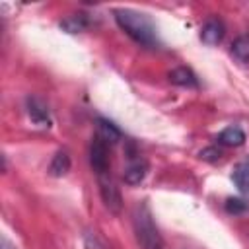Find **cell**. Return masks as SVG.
<instances>
[{
    "instance_id": "obj_2",
    "label": "cell",
    "mask_w": 249,
    "mask_h": 249,
    "mask_svg": "<svg viewBox=\"0 0 249 249\" xmlns=\"http://www.w3.org/2000/svg\"><path fill=\"white\" fill-rule=\"evenodd\" d=\"M132 226H134V233H136V241H138L140 249H165L163 237H161L160 230L156 228V224L152 220V212L146 202H140L134 206Z\"/></svg>"
},
{
    "instance_id": "obj_5",
    "label": "cell",
    "mask_w": 249,
    "mask_h": 249,
    "mask_svg": "<svg viewBox=\"0 0 249 249\" xmlns=\"http://www.w3.org/2000/svg\"><path fill=\"white\" fill-rule=\"evenodd\" d=\"M27 115L39 126H51L49 107L41 97H27Z\"/></svg>"
},
{
    "instance_id": "obj_14",
    "label": "cell",
    "mask_w": 249,
    "mask_h": 249,
    "mask_svg": "<svg viewBox=\"0 0 249 249\" xmlns=\"http://www.w3.org/2000/svg\"><path fill=\"white\" fill-rule=\"evenodd\" d=\"M60 27L68 33H80L88 27V21L84 19V16H70V18L60 21Z\"/></svg>"
},
{
    "instance_id": "obj_11",
    "label": "cell",
    "mask_w": 249,
    "mask_h": 249,
    "mask_svg": "<svg viewBox=\"0 0 249 249\" xmlns=\"http://www.w3.org/2000/svg\"><path fill=\"white\" fill-rule=\"evenodd\" d=\"M216 140L224 146H241L245 142V132L239 126H228L218 134Z\"/></svg>"
},
{
    "instance_id": "obj_6",
    "label": "cell",
    "mask_w": 249,
    "mask_h": 249,
    "mask_svg": "<svg viewBox=\"0 0 249 249\" xmlns=\"http://www.w3.org/2000/svg\"><path fill=\"white\" fill-rule=\"evenodd\" d=\"M224 33H226L224 23L220 19L212 18V19H208L202 25V29H200V41L204 45H208V47H214V45H218L224 39Z\"/></svg>"
},
{
    "instance_id": "obj_7",
    "label": "cell",
    "mask_w": 249,
    "mask_h": 249,
    "mask_svg": "<svg viewBox=\"0 0 249 249\" xmlns=\"http://www.w3.org/2000/svg\"><path fill=\"white\" fill-rule=\"evenodd\" d=\"M146 173H148V163H146L144 160H134V161H130L128 167L124 169L123 179H124L126 185H138V183L144 181Z\"/></svg>"
},
{
    "instance_id": "obj_12",
    "label": "cell",
    "mask_w": 249,
    "mask_h": 249,
    "mask_svg": "<svg viewBox=\"0 0 249 249\" xmlns=\"http://www.w3.org/2000/svg\"><path fill=\"white\" fill-rule=\"evenodd\" d=\"M231 179L235 183V187L241 191V193H247L249 195V160L245 161H239L231 173Z\"/></svg>"
},
{
    "instance_id": "obj_16",
    "label": "cell",
    "mask_w": 249,
    "mask_h": 249,
    "mask_svg": "<svg viewBox=\"0 0 249 249\" xmlns=\"http://www.w3.org/2000/svg\"><path fill=\"white\" fill-rule=\"evenodd\" d=\"M220 156H222V150H220L218 146H208V148H204V150L200 152V158H202L204 161H218Z\"/></svg>"
},
{
    "instance_id": "obj_10",
    "label": "cell",
    "mask_w": 249,
    "mask_h": 249,
    "mask_svg": "<svg viewBox=\"0 0 249 249\" xmlns=\"http://www.w3.org/2000/svg\"><path fill=\"white\" fill-rule=\"evenodd\" d=\"M97 136L103 138L107 144H115V142H119L123 138L121 130L111 121H107V119H99L97 121Z\"/></svg>"
},
{
    "instance_id": "obj_15",
    "label": "cell",
    "mask_w": 249,
    "mask_h": 249,
    "mask_svg": "<svg viewBox=\"0 0 249 249\" xmlns=\"http://www.w3.org/2000/svg\"><path fill=\"white\" fill-rule=\"evenodd\" d=\"M247 208H249V204L241 198H228L226 200V212H230V214H243Z\"/></svg>"
},
{
    "instance_id": "obj_17",
    "label": "cell",
    "mask_w": 249,
    "mask_h": 249,
    "mask_svg": "<svg viewBox=\"0 0 249 249\" xmlns=\"http://www.w3.org/2000/svg\"><path fill=\"white\" fill-rule=\"evenodd\" d=\"M2 249H12V247H8V243L4 241V243H2Z\"/></svg>"
},
{
    "instance_id": "obj_4",
    "label": "cell",
    "mask_w": 249,
    "mask_h": 249,
    "mask_svg": "<svg viewBox=\"0 0 249 249\" xmlns=\"http://www.w3.org/2000/svg\"><path fill=\"white\" fill-rule=\"evenodd\" d=\"M89 163H91V167H93V171L97 175L109 173V150H107V142L103 138H99L97 134L91 138V144H89Z\"/></svg>"
},
{
    "instance_id": "obj_13",
    "label": "cell",
    "mask_w": 249,
    "mask_h": 249,
    "mask_svg": "<svg viewBox=\"0 0 249 249\" xmlns=\"http://www.w3.org/2000/svg\"><path fill=\"white\" fill-rule=\"evenodd\" d=\"M231 54L239 62H249V35H239L231 43Z\"/></svg>"
},
{
    "instance_id": "obj_3",
    "label": "cell",
    "mask_w": 249,
    "mask_h": 249,
    "mask_svg": "<svg viewBox=\"0 0 249 249\" xmlns=\"http://www.w3.org/2000/svg\"><path fill=\"white\" fill-rule=\"evenodd\" d=\"M97 185H99V195H101L105 208L111 214H119L123 210V196H121V191L115 185L113 177L109 173H101V175H97Z\"/></svg>"
},
{
    "instance_id": "obj_1",
    "label": "cell",
    "mask_w": 249,
    "mask_h": 249,
    "mask_svg": "<svg viewBox=\"0 0 249 249\" xmlns=\"http://www.w3.org/2000/svg\"><path fill=\"white\" fill-rule=\"evenodd\" d=\"M113 16H115L117 25L136 43H140L144 47H156L160 43L156 25L146 14L128 10V8H117V10H113Z\"/></svg>"
},
{
    "instance_id": "obj_9",
    "label": "cell",
    "mask_w": 249,
    "mask_h": 249,
    "mask_svg": "<svg viewBox=\"0 0 249 249\" xmlns=\"http://www.w3.org/2000/svg\"><path fill=\"white\" fill-rule=\"evenodd\" d=\"M70 171V156L66 150H58L54 154V158L51 160V165H49V175L53 177H62Z\"/></svg>"
},
{
    "instance_id": "obj_8",
    "label": "cell",
    "mask_w": 249,
    "mask_h": 249,
    "mask_svg": "<svg viewBox=\"0 0 249 249\" xmlns=\"http://www.w3.org/2000/svg\"><path fill=\"white\" fill-rule=\"evenodd\" d=\"M169 82L175 84V86H181V88H196L198 86V80L195 76V72L187 66H179V68H173L169 72Z\"/></svg>"
}]
</instances>
